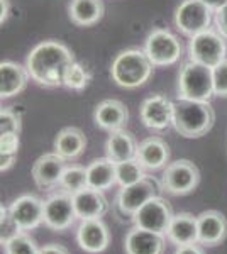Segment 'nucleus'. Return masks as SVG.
Here are the masks:
<instances>
[{
	"label": "nucleus",
	"mask_w": 227,
	"mask_h": 254,
	"mask_svg": "<svg viewBox=\"0 0 227 254\" xmlns=\"http://www.w3.org/2000/svg\"><path fill=\"white\" fill-rule=\"evenodd\" d=\"M15 161V154H7V153H0V170L7 171L9 168L14 165Z\"/></svg>",
	"instance_id": "nucleus-38"
},
{
	"label": "nucleus",
	"mask_w": 227,
	"mask_h": 254,
	"mask_svg": "<svg viewBox=\"0 0 227 254\" xmlns=\"http://www.w3.org/2000/svg\"><path fill=\"white\" fill-rule=\"evenodd\" d=\"M0 231H2V236H0L2 244H5L9 239H12L14 236H17L19 232H22L17 227V224L14 222V219L10 217L9 208H3V207H2V217H0Z\"/></svg>",
	"instance_id": "nucleus-33"
},
{
	"label": "nucleus",
	"mask_w": 227,
	"mask_h": 254,
	"mask_svg": "<svg viewBox=\"0 0 227 254\" xmlns=\"http://www.w3.org/2000/svg\"><path fill=\"white\" fill-rule=\"evenodd\" d=\"M212 12L202 0H183L175 10V26L181 34L193 38L210 27Z\"/></svg>",
	"instance_id": "nucleus-8"
},
{
	"label": "nucleus",
	"mask_w": 227,
	"mask_h": 254,
	"mask_svg": "<svg viewBox=\"0 0 227 254\" xmlns=\"http://www.w3.org/2000/svg\"><path fill=\"white\" fill-rule=\"evenodd\" d=\"M115 170H117V183L121 187H129L146 176L144 175V168L139 165L138 159H129V161L117 163Z\"/></svg>",
	"instance_id": "nucleus-28"
},
{
	"label": "nucleus",
	"mask_w": 227,
	"mask_h": 254,
	"mask_svg": "<svg viewBox=\"0 0 227 254\" xmlns=\"http://www.w3.org/2000/svg\"><path fill=\"white\" fill-rule=\"evenodd\" d=\"M214 22H216V29L227 39V3L224 7H221L219 10H216Z\"/></svg>",
	"instance_id": "nucleus-35"
},
{
	"label": "nucleus",
	"mask_w": 227,
	"mask_h": 254,
	"mask_svg": "<svg viewBox=\"0 0 227 254\" xmlns=\"http://www.w3.org/2000/svg\"><path fill=\"white\" fill-rule=\"evenodd\" d=\"M214 95L216 92H214L212 68L192 60L187 61L178 75V98L210 102Z\"/></svg>",
	"instance_id": "nucleus-4"
},
{
	"label": "nucleus",
	"mask_w": 227,
	"mask_h": 254,
	"mask_svg": "<svg viewBox=\"0 0 227 254\" xmlns=\"http://www.w3.org/2000/svg\"><path fill=\"white\" fill-rule=\"evenodd\" d=\"M73 207H75L76 219L80 220H93L100 219L109 210V203L104 196V191L93 190L86 187L83 190L73 193Z\"/></svg>",
	"instance_id": "nucleus-16"
},
{
	"label": "nucleus",
	"mask_w": 227,
	"mask_h": 254,
	"mask_svg": "<svg viewBox=\"0 0 227 254\" xmlns=\"http://www.w3.org/2000/svg\"><path fill=\"white\" fill-rule=\"evenodd\" d=\"M202 2H204L205 5L210 7V9H212L214 12H216V10L221 9V7H224V5H226L227 0H202Z\"/></svg>",
	"instance_id": "nucleus-39"
},
{
	"label": "nucleus",
	"mask_w": 227,
	"mask_h": 254,
	"mask_svg": "<svg viewBox=\"0 0 227 254\" xmlns=\"http://www.w3.org/2000/svg\"><path fill=\"white\" fill-rule=\"evenodd\" d=\"M78 246L88 254L104 253L109 248L110 234L107 225L100 219L93 220H81L80 227L76 232Z\"/></svg>",
	"instance_id": "nucleus-15"
},
{
	"label": "nucleus",
	"mask_w": 227,
	"mask_h": 254,
	"mask_svg": "<svg viewBox=\"0 0 227 254\" xmlns=\"http://www.w3.org/2000/svg\"><path fill=\"white\" fill-rule=\"evenodd\" d=\"M104 10L102 0H72L68 7V15L73 24L80 27H88L104 17Z\"/></svg>",
	"instance_id": "nucleus-26"
},
{
	"label": "nucleus",
	"mask_w": 227,
	"mask_h": 254,
	"mask_svg": "<svg viewBox=\"0 0 227 254\" xmlns=\"http://www.w3.org/2000/svg\"><path fill=\"white\" fill-rule=\"evenodd\" d=\"M65 170H67V159L58 153H48L36 159L32 166V178L39 188L49 190L60 185Z\"/></svg>",
	"instance_id": "nucleus-14"
},
{
	"label": "nucleus",
	"mask_w": 227,
	"mask_h": 254,
	"mask_svg": "<svg viewBox=\"0 0 227 254\" xmlns=\"http://www.w3.org/2000/svg\"><path fill=\"white\" fill-rule=\"evenodd\" d=\"M20 116L17 112H14L12 109H2L0 112V134L5 132H20Z\"/></svg>",
	"instance_id": "nucleus-31"
},
{
	"label": "nucleus",
	"mask_w": 227,
	"mask_h": 254,
	"mask_svg": "<svg viewBox=\"0 0 227 254\" xmlns=\"http://www.w3.org/2000/svg\"><path fill=\"white\" fill-rule=\"evenodd\" d=\"M152 66L151 60L144 49H126L119 53L112 61L110 75L112 80L122 88H138L150 80Z\"/></svg>",
	"instance_id": "nucleus-3"
},
{
	"label": "nucleus",
	"mask_w": 227,
	"mask_h": 254,
	"mask_svg": "<svg viewBox=\"0 0 227 254\" xmlns=\"http://www.w3.org/2000/svg\"><path fill=\"white\" fill-rule=\"evenodd\" d=\"M93 121L100 129L109 130V132H115V130L124 129V126L129 121V112L127 107L121 100H104L95 107Z\"/></svg>",
	"instance_id": "nucleus-19"
},
{
	"label": "nucleus",
	"mask_w": 227,
	"mask_h": 254,
	"mask_svg": "<svg viewBox=\"0 0 227 254\" xmlns=\"http://www.w3.org/2000/svg\"><path fill=\"white\" fill-rule=\"evenodd\" d=\"M173 215L175 214H173L170 203H168L166 200L161 198V196H152L150 202L144 203V205L133 215V220H134L136 227L164 236Z\"/></svg>",
	"instance_id": "nucleus-9"
},
{
	"label": "nucleus",
	"mask_w": 227,
	"mask_h": 254,
	"mask_svg": "<svg viewBox=\"0 0 227 254\" xmlns=\"http://www.w3.org/2000/svg\"><path fill=\"white\" fill-rule=\"evenodd\" d=\"M159 188H163L152 176H144L143 180L129 187H121L117 203L122 214L133 217L144 203L150 202L152 196H158Z\"/></svg>",
	"instance_id": "nucleus-10"
},
{
	"label": "nucleus",
	"mask_w": 227,
	"mask_h": 254,
	"mask_svg": "<svg viewBox=\"0 0 227 254\" xmlns=\"http://www.w3.org/2000/svg\"><path fill=\"white\" fill-rule=\"evenodd\" d=\"M19 146H20L19 134H15V132H5V134H0V153L17 154Z\"/></svg>",
	"instance_id": "nucleus-34"
},
{
	"label": "nucleus",
	"mask_w": 227,
	"mask_h": 254,
	"mask_svg": "<svg viewBox=\"0 0 227 254\" xmlns=\"http://www.w3.org/2000/svg\"><path fill=\"white\" fill-rule=\"evenodd\" d=\"M168 241L176 246H187V244H199V222L197 217L181 212V214L173 215L170 225L166 231Z\"/></svg>",
	"instance_id": "nucleus-21"
},
{
	"label": "nucleus",
	"mask_w": 227,
	"mask_h": 254,
	"mask_svg": "<svg viewBox=\"0 0 227 254\" xmlns=\"http://www.w3.org/2000/svg\"><path fill=\"white\" fill-rule=\"evenodd\" d=\"M138 146L139 144L136 142V137L133 134L121 129V130H115V132H110V137L107 139V144H105V153L107 158L117 165V163L136 159Z\"/></svg>",
	"instance_id": "nucleus-23"
},
{
	"label": "nucleus",
	"mask_w": 227,
	"mask_h": 254,
	"mask_svg": "<svg viewBox=\"0 0 227 254\" xmlns=\"http://www.w3.org/2000/svg\"><path fill=\"white\" fill-rule=\"evenodd\" d=\"M90 78H92V75L88 73V69L78 61H73L67 69V75H65V87L80 92V90L88 87Z\"/></svg>",
	"instance_id": "nucleus-29"
},
{
	"label": "nucleus",
	"mask_w": 227,
	"mask_h": 254,
	"mask_svg": "<svg viewBox=\"0 0 227 254\" xmlns=\"http://www.w3.org/2000/svg\"><path fill=\"white\" fill-rule=\"evenodd\" d=\"M31 78L26 66L14 63V61H2L0 63V97L10 98L19 95L26 88Z\"/></svg>",
	"instance_id": "nucleus-22"
},
{
	"label": "nucleus",
	"mask_w": 227,
	"mask_h": 254,
	"mask_svg": "<svg viewBox=\"0 0 227 254\" xmlns=\"http://www.w3.org/2000/svg\"><path fill=\"white\" fill-rule=\"evenodd\" d=\"M175 254H204V251L197 244H187V246H178Z\"/></svg>",
	"instance_id": "nucleus-37"
},
{
	"label": "nucleus",
	"mask_w": 227,
	"mask_h": 254,
	"mask_svg": "<svg viewBox=\"0 0 227 254\" xmlns=\"http://www.w3.org/2000/svg\"><path fill=\"white\" fill-rule=\"evenodd\" d=\"M124 249L126 254H163L164 236L134 227L133 231L127 232Z\"/></svg>",
	"instance_id": "nucleus-20"
},
{
	"label": "nucleus",
	"mask_w": 227,
	"mask_h": 254,
	"mask_svg": "<svg viewBox=\"0 0 227 254\" xmlns=\"http://www.w3.org/2000/svg\"><path fill=\"white\" fill-rule=\"evenodd\" d=\"M60 187L63 188L68 193H76V191L83 190V188L88 187V178H86V168L78 166V165H72L67 166L63 173V178H61Z\"/></svg>",
	"instance_id": "nucleus-27"
},
{
	"label": "nucleus",
	"mask_w": 227,
	"mask_h": 254,
	"mask_svg": "<svg viewBox=\"0 0 227 254\" xmlns=\"http://www.w3.org/2000/svg\"><path fill=\"white\" fill-rule=\"evenodd\" d=\"M214 122H216V112L210 102L185 100V98L173 102V127L180 136L187 139L202 137L212 129Z\"/></svg>",
	"instance_id": "nucleus-2"
},
{
	"label": "nucleus",
	"mask_w": 227,
	"mask_h": 254,
	"mask_svg": "<svg viewBox=\"0 0 227 254\" xmlns=\"http://www.w3.org/2000/svg\"><path fill=\"white\" fill-rule=\"evenodd\" d=\"M3 248H5V254H39L36 241L24 231L7 241Z\"/></svg>",
	"instance_id": "nucleus-30"
},
{
	"label": "nucleus",
	"mask_w": 227,
	"mask_h": 254,
	"mask_svg": "<svg viewBox=\"0 0 227 254\" xmlns=\"http://www.w3.org/2000/svg\"><path fill=\"white\" fill-rule=\"evenodd\" d=\"M214 76V92L219 97H227V58L212 68Z\"/></svg>",
	"instance_id": "nucleus-32"
},
{
	"label": "nucleus",
	"mask_w": 227,
	"mask_h": 254,
	"mask_svg": "<svg viewBox=\"0 0 227 254\" xmlns=\"http://www.w3.org/2000/svg\"><path fill=\"white\" fill-rule=\"evenodd\" d=\"M76 219L73 196L68 191L61 190L60 193L49 196L44 202V225L53 231L63 232L73 225Z\"/></svg>",
	"instance_id": "nucleus-11"
},
{
	"label": "nucleus",
	"mask_w": 227,
	"mask_h": 254,
	"mask_svg": "<svg viewBox=\"0 0 227 254\" xmlns=\"http://www.w3.org/2000/svg\"><path fill=\"white\" fill-rule=\"evenodd\" d=\"M10 217L20 231H32L44 222V202L34 195H20L9 207Z\"/></svg>",
	"instance_id": "nucleus-12"
},
{
	"label": "nucleus",
	"mask_w": 227,
	"mask_h": 254,
	"mask_svg": "<svg viewBox=\"0 0 227 254\" xmlns=\"http://www.w3.org/2000/svg\"><path fill=\"white\" fill-rule=\"evenodd\" d=\"M86 147V137L78 127H65L55 139V153L65 159H75Z\"/></svg>",
	"instance_id": "nucleus-25"
},
{
	"label": "nucleus",
	"mask_w": 227,
	"mask_h": 254,
	"mask_svg": "<svg viewBox=\"0 0 227 254\" xmlns=\"http://www.w3.org/2000/svg\"><path fill=\"white\" fill-rule=\"evenodd\" d=\"M75 61L73 53L58 41H44L29 53L26 68L31 78L43 87H65V75Z\"/></svg>",
	"instance_id": "nucleus-1"
},
{
	"label": "nucleus",
	"mask_w": 227,
	"mask_h": 254,
	"mask_svg": "<svg viewBox=\"0 0 227 254\" xmlns=\"http://www.w3.org/2000/svg\"><path fill=\"white\" fill-rule=\"evenodd\" d=\"M39 254H70L67 248L60 244H46L39 249Z\"/></svg>",
	"instance_id": "nucleus-36"
},
{
	"label": "nucleus",
	"mask_w": 227,
	"mask_h": 254,
	"mask_svg": "<svg viewBox=\"0 0 227 254\" xmlns=\"http://www.w3.org/2000/svg\"><path fill=\"white\" fill-rule=\"evenodd\" d=\"M136 159L146 171L161 170V168L168 166L166 163L170 161V147L158 136L148 137L143 142H139Z\"/></svg>",
	"instance_id": "nucleus-18"
},
{
	"label": "nucleus",
	"mask_w": 227,
	"mask_h": 254,
	"mask_svg": "<svg viewBox=\"0 0 227 254\" xmlns=\"http://www.w3.org/2000/svg\"><path fill=\"white\" fill-rule=\"evenodd\" d=\"M144 53L154 66H170L180 60L181 43L173 32L166 29H154L146 38Z\"/></svg>",
	"instance_id": "nucleus-7"
},
{
	"label": "nucleus",
	"mask_w": 227,
	"mask_h": 254,
	"mask_svg": "<svg viewBox=\"0 0 227 254\" xmlns=\"http://www.w3.org/2000/svg\"><path fill=\"white\" fill-rule=\"evenodd\" d=\"M139 116L148 129L164 130L173 126V102L163 95L148 97L141 104Z\"/></svg>",
	"instance_id": "nucleus-13"
},
{
	"label": "nucleus",
	"mask_w": 227,
	"mask_h": 254,
	"mask_svg": "<svg viewBox=\"0 0 227 254\" xmlns=\"http://www.w3.org/2000/svg\"><path fill=\"white\" fill-rule=\"evenodd\" d=\"M200 182V171L188 159H178L170 163L161 176V187L170 195H188Z\"/></svg>",
	"instance_id": "nucleus-6"
},
{
	"label": "nucleus",
	"mask_w": 227,
	"mask_h": 254,
	"mask_svg": "<svg viewBox=\"0 0 227 254\" xmlns=\"http://www.w3.org/2000/svg\"><path fill=\"white\" fill-rule=\"evenodd\" d=\"M86 178H88V187L93 188V190H109L117 183L115 163L110 161L109 158L95 159L86 166Z\"/></svg>",
	"instance_id": "nucleus-24"
},
{
	"label": "nucleus",
	"mask_w": 227,
	"mask_h": 254,
	"mask_svg": "<svg viewBox=\"0 0 227 254\" xmlns=\"http://www.w3.org/2000/svg\"><path fill=\"white\" fill-rule=\"evenodd\" d=\"M188 55L192 61L209 68H216L227 56V39L217 29L209 27L207 31L190 38Z\"/></svg>",
	"instance_id": "nucleus-5"
},
{
	"label": "nucleus",
	"mask_w": 227,
	"mask_h": 254,
	"mask_svg": "<svg viewBox=\"0 0 227 254\" xmlns=\"http://www.w3.org/2000/svg\"><path fill=\"white\" fill-rule=\"evenodd\" d=\"M0 9H2V24L5 22L7 17H9V12H10V5H9V0H0Z\"/></svg>",
	"instance_id": "nucleus-40"
},
{
	"label": "nucleus",
	"mask_w": 227,
	"mask_h": 254,
	"mask_svg": "<svg viewBox=\"0 0 227 254\" xmlns=\"http://www.w3.org/2000/svg\"><path fill=\"white\" fill-rule=\"evenodd\" d=\"M199 222V244L212 248L227 237V219L219 210H205L197 215Z\"/></svg>",
	"instance_id": "nucleus-17"
}]
</instances>
